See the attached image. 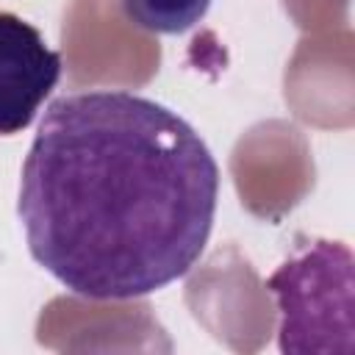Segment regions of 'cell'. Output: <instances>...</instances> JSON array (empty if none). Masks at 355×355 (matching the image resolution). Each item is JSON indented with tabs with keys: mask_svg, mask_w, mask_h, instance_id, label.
Listing matches in <instances>:
<instances>
[{
	"mask_svg": "<svg viewBox=\"0 0 355 355\" xmlns=\"http://www.w3.org/2000/svg\"><path fill=\"white\" fill-rule=\"evenodd\" d=\"M219 166L172 108L125 89L53 100L28 147L17 214L39 266L86 300H133L202 255Z\"/></svg>",
	"mask_w": 355,
	"mask_h": 355,
	"instance_id": "cell-1",
	"label": "cell"
},
{
	"mask_svg": "<svg viewBox=\"0 0 355 355\" xmlns=\"http://www.w3.org/2000/svg\"><path fill=\"white\" fill-rule=\"evenodd\" d=\"M61 78V55L11 11H0V136L25 130Z\"/></svg>",
	"mask_w": 355,
	"mask_h": 355,
	"instance_id": "cell-3",
	"label": "cell"
},
{
	"mask_svg": "<svg viewBox=\"0 0 355 355\" xmlns=\"http://www.w3.org/2000/svg\"><path fill=\"white\" fill-rule=\"evenodd\" d=\"M352 266L349 247L316 239L269 275L266 288L277 302L283 352H352Z\"/></svg>",
	"mask_w": 355,
	"mask_h": 355,
	"instance_id": "cell-2",
	"label": "cell"
},
{
	"mask_svg": "<svg viewBox=\"0 0 355 355\" xmlns=\"http://www.w3.org/2000/svg\"><path fill=\"white\" fill-rule=\"evenodd\" d=\"M211 8V0H122V14L130 25L175 36L189 28H194Z\"/></svg>",
	"mask_w": 355,
	"mask_h": 355,
	"instance_id": "cell-4",
	"label": "cell"
}]
</instances>
